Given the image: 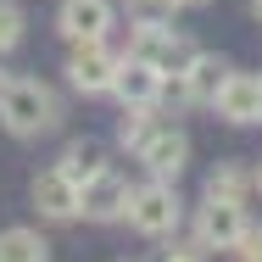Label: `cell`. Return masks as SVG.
<instances>
[{
    "mask_svg": "<svg viewBox=\"0 0 262 262\" xmlns=\"http://www.w3.org/2000/svg\"><path fill=\"white\" fill-rule=\"evenodd\" d=\"M0 117H6L11 134H45V128L56 123V101L39 90V84L6 78V73H0Z\"/></svg>",
    "mask_w": 262,
    "mask_h": 262,
    "instance_id": "obj_1",
    "label": "cell"
},
{
    "mask_svg": "<svg viewBox=\"0 0 262 262\" xmlns=\"http://www.w3.org/2000/svg\"><path fill=\"white\" fill-rule=\"evenodd\" d=\"M117 56L106 51L101 39H84L78 51H73V61H67V78H73V90H84V95H101V90H112L117 84Z\"/></svg>",
    "mask_w": 262,
    "mask_h": 262,
    "instance_id": "obj_2",
    "label": "cell"
},
{
    "mask_svg": "<svg viewBox=\"0 0 262 262\" xmlns=\"http://www.w3.org/2000/svg\"><path fill=\"white\" fill-rule=\"evenodd\" d=\"M128 217H134V229L140 234H167L173 223H179V195L167 190V184H140L134 195H128Z\"/></svg>",
    "mask_w": 262,
    "mask_h": 262,
    "instance_id": "obj_3",
    "label": "cell"
},
{
    "mask_svg": "<svg viewBox=\"0 0 262 262\" xmlns=\"http://www.w3.org/2000/svg\"><path fill=\"white\" fill-rule=\"evenodd\" d=\"M134 56L151 61L157 73H179V67H190V45H184L179 34H167L162 23H140V34H134Z\"/></svg>",
    "mask_w": 262,
    "mask_h": 262,
    "instance_id": "obj_4",
    "label": "cell"
},
{
    "mask_svg": "<svg viewBox=\"0 0 262 262\" xmlns=\"http://www.w3.org/2000/svg\"><path fill=\"white\" fill-rule=\"evenodd\" d=\"M128 195H134V190H128L117 173H106V167H101V173L78 190V212H90V217L112 223V217H123V212H128Z\"/></svg>",
    "mask_w": 262,
    "mask_h": 262,
    "instance_id": "obj_5",
    "label": "cell"
},
{
    "mask_svg": "<svg viewBox=\"0 0 262 262\" xmlns=\"http://www.w3.org/2000/svg\"><path fill=\"white\" fill-rule=\"evenodd\" d=\"M240 234H246V212H240V201H217V195H207V207H201V240L217 246V251H234Z\"/></svg>",
    "mask_w": 262,
    "mask_h": 262,
    "instance_id": "obj_6",
    "label": "cell"
},
{
    "mask_svg": "<svg viewBox=\"0 0 262 262\" xmlns=\"http://www.w3.org/2000/svg\"><path fill=\"white\" fill-rule=\"evenodd\" d=\"M217 112L229 123H262V78L251 73H229L217 90Z\"/></svg>",
    "mask_w": 262,
    "mask_h": 262,
    "instance_id": "obj_7",
    "label": "cell"
},
{
    "mask_svg": "<svg viewBox=\"0 0 262 262\" xmlns=\"http://www.w3.org/2000/svg\"><path fill=\"white\" fill-rule=\"evenodd\" d=\"M106 28H112V0H61V34L73 45L101 39Z\"/></svg>",
    "mask_w": 262,
    "mask_h": 262,
    "instance_id": "obj_8",
    "label": "cell"
},
{
    "mask_svg": "<svg viewBox=\"0 0 262 262\" xmlns=\"http://www.w3.org/2000/svg\"><path fill=\"white\" fill-rule=\"evenodd\" d=\"M162 84H167V73H157V67L140 61V56H128V61L117 67V84H112V90H117L128 106H151L162 95Z\"/></svg>",
    "mask_w": 262,
    "mask_h": 262,
    "instance_id": "obj_9",
    "label": "cell"
},
{
    "mask_svg": "<svg viewBox=\"0 0 262 262\" xmlns=\"http://www.w3.org/2000/svg\"><path fill=\"white\" fill-rule=\"evenodd\" d=\"M145 167L157 173V179H179V167H184V157H190V145H184V134L179 128H157L151 140H145Z\"/></svg>",
    "mask_w": 262,
    "mask_h": 262,
    "instance_id": "obj_10",
    "label": "cell"
},
{
    "mask_svg": "<svg viewBox=\"0 0 262 262\" xmlns=\"http://www.w3.org/2000/svg\"><path fill=\"white\" fill-rule=\"evenodd\" d=\"M34 207L45 212V217H73L78 212V184L61 179V173H39L34 179Z\"/></svg>",
    "mask_w": 262,
    "mask_h": 262,
    "instance_id": "obj_11",
    "label": "cell"
},
{
    "mask_svg": "<svg viewBox=\"0 0 262 262\" xmlns=\"http://www.w3.org/2000/svg\"><path fill=\"white\" fill-rule=\"evenodd\" d=\"M184 78H190V95H195V101H217V90H223V78H229V67H223L217 56H190V67H184Z\"/></svg>",
    "mask_w": 262,
    "mask_h": 262,
    "instance_id": "obj_12",
    "label": "cell"
},
{
    "mask_svg": "<svg viewBox=\"0 0 262 262\" xmlns=\"http://www.w3.org/2000/svg\"><path fill=\"white\" fill-rule=\"evenodd\" d=\"M45 240L34 234V229H6L0 234V262H45Z\"/></svg>",
    "mask_w": 262,
    "mask_h": 262,
    "instance_id": "obj_13",
    "label": "cell"
},
{
    "mask_svg": "<svg viewBox=\"0 0 262 262\" xmlns=\"http://www.w3.org/2000/svg\"><path fill=\"white\" fill-rule=\"evenodd\" d=\"M56 173H61V179H73V184L84 190V184L101 173V151H95V145H67V157H61Z\"/></svg>",
    "mask_w": 262,
    "mask_h": 262,
    "instance_id": "obj_14",
    "label": "cell"
},
{
    "mask_svg": "<svg viewBox=\"0 0 262 262\" xmlns=\"http://www.w3.org/2000/svg\"><path fill=\"white\" fill-rule=\"evenodd\" d=\"M157 128H151V106H128V117H123V128H117V140L128 145V151H145V140H151Z\"/></svg>",
    "mask_w": 262,
    "mask_h": 262,
    "instance_id": "obj_15",
    "label": "cell"
},
{
    "mask_svg": "<svg viewBox=\"0 0 262 262\" xmlns=\"http://www.w3.org/2000/svg\"><path fill=\"white\" fill-rule=\"evenodd\" d=\"M207 195H217V201H240L246 195V173L240 167H217L207 179Z\"/></svg>",
    "mask_w": 262,
    "mask_h": 262,
    "instance_id": "obj_16",
    "label": "cell"
},
{
    "mask_svg": "<svg viewBox=\"0 0 262 262\" xmlns=\"http://www.w3.org/2000/svg\"><path fill=\"white\" fill-rule=\"evenodd\" d=\"M17 39H23V11L11 0H0V51H11Z\"/></svg>",
    "mask_w": 262,
    "mask_h": 262,
    "instance_id": "obj_17",
    "label": "cell"
},
{
    "mask_svg": "<svg viewBox=\"0 0 262 262\" xmlns=\"http://www.w3.org/2000/svg\"><path fill=\"white\" fill-rule=\"evenodd\" d=\"M234 257H240V262H262V229H246V234H240Z\"/></svg>",
    "mask_w": 262,
    "mask_h": 262,
    "instance_id": "obj_18",
    "label": "cell"
},
{
    "mask_svg": "<svg viewBox=\"0 0 262 262\" xmlns=\"http://www.w3.org/2000/svg\"><path fill=\"white\" fill-rule=\"evenodd\" d=\"M134 6H140V11H173L179 0H134Z\"/></svg>",
    "mask_w": 262,
    "mask_h": 262,
    "instance_id": "obj_19",
    "label": "cell"
},
{
    "mask_svg": "<svg viewBox=\"0 0 262 262\" xmlns=\"http://www.w3.org/2000/svg\"><path fill=\"white\" fill-rule=\"evenodd\" d=\"M167 262H201V251H173Z\"/></svg>",
    "mask_w": 262,
    "mask_h": 262,
    "instance_id": "obj_20",
    "label": "cell"
},
{
    "mask_svg": "<svg viewBox=\"0 0 262 262\" xmlns=\"http://www.w3.org/2000/svg\"><path fill=\"white\" fill-rule=\"evenodd\" d=\"M257 190H262V167H257Z\"/></svg>",
    "mask_w": 262,
    "mask_h": 262,
    "instance_id": "obj_21",
    "label": "cell"
},
{
    "mask_svg": "<svg viewBox=\"0 0 262 262\" xmlns=\"http://www.w3.org/2000/svg\"><path fill=\"white\" fill-rule=\"evenodd\" d=\"M179 6H195V0H179Z\"/></svg>",
    "mask_w": 262,
    "mask_h": 262,
    "instance_id": "obj_22",
    "label": "cell"
},
{
    "mask_svg": "<svg viewBox=\"0 0 262 262\" xmlns=\"http://www.w3.org/2000/svg\"><path fill=\"white\" fill-rule=\"evenodd\" d=\"M257 17H262V0H257Z\"/></svg>",
    "mask_w": 262,
    "mask_h": 262,
    "instance_id": "obj_23",
    "label": "cell"
}]
</instances>
